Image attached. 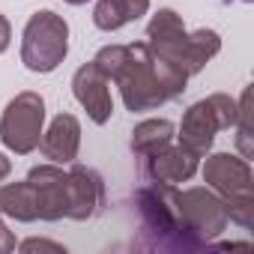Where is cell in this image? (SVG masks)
<instances>
[{"label": "cell", "instance_id": "cell-1", "mask_svg": "<svg viewBox=\"0 0 254 254\" xmlns=\"http://www.w3.org/2000/svg\"><path fill=\"white\" fill-rule=\"evenodd\" d=\"M99 72L120 87L126 111L141 114L153 111L177 96H183L189 75L159 54L147 42H132V45H105L93 57Z\"/></svg>", "mask_w": 254, "mask_h": 254}, {"label": "cell", "instance_id": "cell-2", "mask_svg": "<svg viewBox=\"0 0 254 254\" xmlns=\"http://www.w3.org/2000/svg\"><path fill=\"white\" fill-rule=\"evenodd\" d=\"M147 45L153 48V54H159L171 66L183 69L189 78L197 75L221 51V39H218L215 30L203 27V30L189 33L183 18L174 9H159L150 18V24H147Z\"/></svg>", "mask_w": 254, "mask_h": 254}, {"label": "cell", "instance_id": "cell-3", "mask_svg": "<svg viewBox=\"0 0 254 254\" xmlns=\"http://www.w3.org/2000/svg\"><path fill=\"white\" fill-rule=\"evenodd\" d=\"M203 183L224 200L227 218L239 227L254 221V177L251 165L233 153H212L203 165Z\"/></svg>", "mask_w": 254, "mask_h": 254}, {"label": "cell", "instance_id": "cell-4", "mask_svg": "<svg viewBox=\"0 0 254 254\" xmlns=\"http://www.w3.org/2000/svg\"><path fill=\"white\" fill-rule=\"evenodd\" d=\"M177 209H180L186 251L209 245L215 236H221L227 230V221H230L224 200L209 186H191L183 191L177 189Z\"/></svg>", "mask_w": 254, "mask_h": 254}, {"label": "cell", "instance_id": "cell-5", "mask_svg": "<svg viewBox=\"0 0 254 254\" xmlns=\"http://www.w3.org/2000/svg\"><path fill=\"white\" fill-rule=\"evenodd\" d=\"M236 114H239L236 99H230L224 93H212L186 111V117L180 123V135H174V138L183 150H189L200 159L209 153V147L221 129H233L236 126Z\"/></svg>", "mask_w": 254, "mask_h": 254}, {"label": "cell", "instance_id": "cell-6", "mask_svg": "<svg viewBox=\"0 0 254 254\" xmlns=\"http://www.w3.org/2000/svg\"><path fill=\"white\" fill-rule=\"evenodd\" d=\"M66 54H69L66 18L51 12V9L33 12L27 27H24V36H21V63L30 72L48 75L66 60Z\"/></svg>", "mask_w": 254, "mask_h": 254}, {"label": "cell", "instance_id": "cell-7", "mask_svg": "<svg viewBox=\"0 0 254 254\" xmlns=\"http://www.w3.org/2000/svg\"><path fill=\"white\" fill-rule=\"evenodd\" d=\"M135 203H138L144 230L153 236V245L168 251H186L180 209H177V186L147 183L135 191Z\"/></svg>", "mask_w": 254, "mask_h": 254}, {"label": "cell", "instance_id": "cell-8", "mask_svg": "<svg viewBox=\"0 0 254 254\" xmlns=\"http://www.w3.org/2000/svg\"><path fill=\"white\" fill-rule=\"evenodd\" d=\"M42 126H45V99L33 90L18 93L0 117V138L6 150L27 156L42 141Z\"/></svg>", "mask_w": 254, "mask_h": 254}, {"label": "cell", "instance_id": "cell-9", "mask_svg": "<svg viewBox=\"0 0 254 254\" xmlns=\"http://www.w3.org/2000/svg\"><path fill=\"white\" fill-rule=\"evenodd\" d=\"M27 183L36 194V215L42 221L69 218V171L60 165H36L27 174Z\"/></svg>", "mask_w": 254, "mask_h": 254}, {"label": "cell", "instance_id": "cell-10", "mask_svg": "<svg viewBox=\"0 0 254 254\" xmlns=\"http://www.w3.org/2000/svg\"><path fill=\"white\" fill-rule=\"evenodd\" d=\"M72 93L78 99V105L87 111V117L96 126H105L114 114V99H111V81L99 72V66L90 60L84 63L75 78H72Z\"/></svg>", "mask_w": 254, "mask_h": 254}, {"label": "cell", "instance_id": "cell-11", "mask_svg": "<svg viewBox=\"0 0 254 254\" xmlns=\"http://www.w3.org/2000/svg\"><path fill=\"white\" fill-rule=\"evenodd\" d=\"M200 168V159L189 150H183L180 144H165L153 153L144 156V177L150 183H168V186H180L189 183Z\"/></svg>", "mask_w": 254, "mask_h": 254}, {"label": "cell", "instance_id": "cell-12", "mask_svg": "<svg viewBox=\"0 0 254 254\" xmlns=\"http://www.w3.org/2000/svg\"><path fill=\"white\" fill-rule=\"evenodd\" d=\"M102 206H105V180L93 168L72 162V168H69V218L87 221Z\"/></svg>", "mask_w": 254, "mask_h": 254}, {"label": "cell", "instance_id": "cell-13", "mask_svg": "<svg viewBox=\"0 0 254 254\" xmlns=\"http://www.w3.org/2000/svg\"><path fill=\"white\" fill-rule=\"evenodd\" d=\"M42 156L54 165H72L78 159L81 147V123L72 114H57L48 126V132H42Z\"/></svg>", "mask_w": 254, "mask_h": 254}, {"label": "cell", "instance_id": "cell-14", "mask_svg": "<svg viewBox=\"0 0 254 254\" xmlns=\"http://www.w3.org/2000/svg\"><path fill=\"white\" fill-rule=\"evenodd\" d=\"M147 9H150V0H99L93 9V24L111 33L138 21L141 15H147Z\"/></svg>", "mask_w": 254, "mask_h": 254}, {"label": "cell", "instance_id": "cell-15", "mask_svg": "<svg viewBox=\"0 0 254 254\" xmlns=\"http://www.w3.org/2000/svg\"><path fill=\"white\" fill-rule=\"evenodd\" d=\"M0 215H9L15 221H36V194L33 186L24 183H9L0 186Z\"/></svg>", "mask_w": 254, "mask_h": 254}, {"label": "cell", "instance_id": "cell-16", "mask_svg": "<svg viewBox=\"0 0 254 254\" xmlns=\"http://www.w3.org/2000/svg\"><path fill=\"white\" fill-rule=\"evenodd\" d=\"M174 135H177V129H174L171 120H144V123L135 126V132H132V150L138 156H147V153L171 144Z\"/></svg>", "mask_w": 254, "mask_h": 254}, {"label": "cell", "instance_id": "cell-17", "mask_svg": "<svg viewBox=\"0 0 254 254\" xmlns=\"http://www.w3.org/2000/svg\"><path fill=\"white\" fill-rule=\"evenodd\" d=\"M236 105H239V114H236V129H239L236 147H239L242 159H251L254 156V144H251V87L242 90V96H239Z\"/></svg>", "mask_w": 254, "mask_h": 254}, {"label": "cell", "instance_id": "cell-18", "mask_svg": "<svg viewBox=\"0 0 254 254\" xmlns=\"http://www.w3.org/2000/svg\"><path fill=\"white\" fill-rule=\"evenodd\" d=\"M18 248H21L24 254H33V251H51V254H63V251H66L60 242H48V239H24Z\"/></svg>", "mask_w": 254, "mask_h": 254}, {"label": "cell", "instance_id": "cell-19", "mask_svg": "<svg viewBox=\"0 0 254 254\" xmlns=\"http://www.w3.org/2000/svg\"><path fill=\"white\" fill-rule=\"evenodd\" d=\"M15 233L3 224V218H0V254H9V251H15Z\"/></svg>", "mask_w": 254, "mask_h": 254}, {"label": "cell", "instance_id": "cell-20", "mask_svg": "<svg viewBox=\"0 0 254 254\" xmlns=\"http://www.w3.org/2000/svg\"><path fill=\"white\" fill-rule=\"evenodd\" d=\"M9 39H12V27H9V21L3 15H0V54L9 48Z\"/></svg>", "mask_w": 254, "mask_h": 254}, {"label": "cell", "instance_id": "cell-21", "mask_svg": "<svg viewBox=\"0 0 254 254\" xmlns=\"http://www.w3.org/2000/svg\"><path fill=\"white\" fill-rule=\"evenodd\" d=\"M9 171H12V162H9L3 153H0V183H3V180L9 177Z\"/></svg>", "mask_w": 254, "mask_h": 254}, {"label": "cell", "instance_id": "cell-22", "mask_svg": "<svg viewBox=\"0 0 254 254\" xmlns=\"http://www.w3.org/2000/svg\"><path fill=\"white\" fill-rule=\"evenodd\" d=\"M63 3H72V6H81V3H87V0H63Z\"/></svg>", "mask_w": 254, "mask_h": 254}, {"label": "cell", "instance_id": "cell-23", "mask_svg": "<svg viewBox=\"0 0 254 254\" xmlns=\"http://www.w3.org/2000/svg\"><path fill=\"white\" fill-rule=\"evenodd\" d=\"M245 3H251V0H245Z\"/></svg>", "mask_w": 254, "mask_h": 254}]
</instances>
